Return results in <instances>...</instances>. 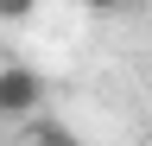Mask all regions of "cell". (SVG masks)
<instances>
[{
	"instance_id": "277c9868",
	"label": "cell",
	"mask_w": 152,
	"mask_h": 146,
	"mask_svg": "<svg viewBox=\"0 0 152 146\" xmlns=\"http://www.w3.org/2000/svg\"><path fill=\"white\" fill-rule=\"evenodd\" d=\"M83 7H95V13H108V7H121V0H83Z\"/></svg>"
},
{
	"instance_id": "6da1fadb",
	"label": "cell",
	"mask_w": 152,
	"mask_h": 146,
	"mask_svg": "<svg viewBox=\"0 0 152 146\" xmlns=\"http://www.w3.org/2000/svg\"><path fill=\"white\" fill-rule=\"evenodd\" d=\"M38 95H45V83H38L26 64H7V70H0V114L32 121V114H38Z\"/></svg>"
},
{
	"instance_id": "7a4b0ae2",
	"label": "cell",
	"mask_w": 152,
	"mask_h": 146,
	"mask_svg": "<svg viewBox=\"0 0 152 146\" xmlns=\"http://www.w3.org/2000/svg\"><path fill=\"white\" fill-rule=\"evenodd\" d=\"M26 134H32V146H83L64 121H45V114H32V127H26Z\"/></svg>"
},
{
	"instance_id": "3957f363",
	"label": "cell",
	"mask_w": 152,
	"mask_h": 146,
	"mask_svg": "<svg viewBox=\"0 0 152 146\" xmlns=\"http://www.w3.org/2000/svg\"><path fill=\"white\" fill-rule=\"evenodd\" d=\"M38 0H0V19H32Z\"/></svg>"
}]
</instances>
